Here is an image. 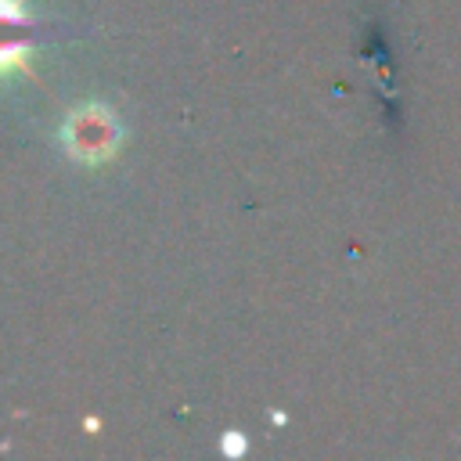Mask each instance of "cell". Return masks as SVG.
Returning a JSON list of instances; mask_svg holds the SVG:
<instances>
[{"instance_id":"6da1fadb","label":"cell","mask_w":461,"mask_h":461,"mask_svg":"<svg viewBox=\"0 0 461 461\" xmlns=\"http://www.w3.org/2000/svg\"><path fill=\"white\" fill-rule=\"evenodd\" d=\"M61 144L76 162L86 166H101L115 155L119 148V119L108 104H83L76 112H68L65 126H61Z\"/></svg>"},{"instance_id":"7a4b0ae2","label":"cell","mask_w":461,"mask_h":461,"mask_svg":"<svg viewBox=\"0 0 461 461\" xmlns=\"http://www.w3.org/2000/svg\"><path fill=\"white\" fill-rule=\"evenodd\" d=\"M36 43V22L22 0H0V76L22 72Z\"/></svg>"}]
</instances>
